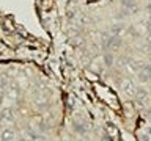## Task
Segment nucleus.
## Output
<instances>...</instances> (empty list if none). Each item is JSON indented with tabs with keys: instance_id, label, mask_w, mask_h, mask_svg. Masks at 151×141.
I'll return each mask as SVG.
<instances>
[{
	"instance_id": "f257e3e1",
	"label": "nucleus",
	"mask_w": 151,
	"mask_h": 141,
	"mask_svg": "<svg viewBox=\"0 0 151 141\" xmlns=\"http://www.w3.org/2000/svg\"><path fill=\"white\" fill-rule=\"evenodd\" d=\"M123 89H124V91H131V83L124 82V83H123Z\"/></svg>"
}]
</instances>
